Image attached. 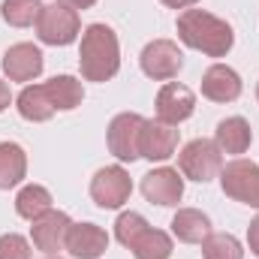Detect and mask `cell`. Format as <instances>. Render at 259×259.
<instances>
[{
	"mask_svg": "<svg viewBox=\"0 0 259 259\" xmlns=\"http://www.w3.org/2000/svg\"><path fill=\"white\" fill-rule=\"evenodd\" d=\"M178 39L208 58H226L229 49L235 46L232 27L205 9H184L178 15Z\"/></svg>",
	"mask_w": 259,
	"mask_h": 259,
	"instance_id": "1",
	"label": "cell"
},
{
	"mask_svg": "<svg viewBox=\"0 0 259 259\" xmlns=\"http://www.w3.org/2000/svg\"><path fill=\"white\" fill-rule=\"evenodd\" d=\"M78 66L84 81H109L121 69V46L109 24H88L81 30Z\"/></svg>",
	"mask_w": 259,
	"mask_h": 259,
	"instance_id": "2",
	"label": "cell"
},
{
	"mask_svg": "<svg viewBox=\"0 0 259 259\" xmlns=\"http://www.w3.org/2000/svg\"><path fill=\"white\" fill-rule=\"evenodd\" d=\"M178 169L184 178L199 181V184H208L220 175L223 169V151L211 142V139H193L181 148L178 154Z\"/></svg>",
	"mask_w": 259,
	"mask_h": 259,
	"instance_id": "3",
	"label": "cell"
},
{
	"mask_svg": "<svg viewBox=\"0 0 259 259\" xmlns=\"http://www.w3.org/2000/svg\"><path fill=\"white\" fill-rule=\"evenodd\" d=\"M33 27H36L39 42H46V46H69L81 33V18H78L75 9H69V6L55 0L52 6H42Z\"/></svg>",
	"mask_w": 259,
	"mask_h": 259,
	"instance_id": "4",
	"label": "cell"
},
{
	"mask_svg": "<svg viewBox=\"0 0 259 259\" xmlns=\"http://www.w3.org/2000/svg\"><path fill=\"white\" fill-rule=\"evenodd\" d=\"M220 187L223 193L241 205L259 208V166L253 160H232L220 169Z\"/></svg>",
	"mask_w": 259,
	"mask_h": 259,
	"instance_id": "5",
	"label": "cell"
},
{
	"mask_svg": "<svg viewBox=\"0 0 259 259\" xmlns=\"http://www.w3.org/2000/svg\"><path fill=\"white\" fill-rule=\"evenodd\" d=\"M139 66L148 78L154 81H169L181 72L184 66V55L178 49V42L172 39H154L142 49V58H139Z\"/></svg>",
	"mask_w": 259,
	"mask_h": 259,
	"instance_id": "6",
	"label": "cell"
},
{
	"mask_svg": "<svg viewBox=\"0 0 259 259\" xmlns=\"http://www.w3.org/2000/svg\"><path fill=\"white\" fill-rule=\"evenodd\" d=\"M130 193H133V181L124 166H106L91 178V199L106 211L121 208L130 199Z\"/></svg>",
	"mask_w": 259,
	"mask_h": 259,
	"instance_id": "7",
	"label": "cell"
},
{
	"mask_svg": "<svg viewBox=\"0 0 259 259\" xmlns=\"http://www.w3.org/2000/svg\"><path fill=\"white\" fill-rule=\"evenodd\" d=\"M145 127V118L136 112H121L112 118V124L106 130V142H109V154H115L121 163L139 160V136Z\"/></svg>",
	"mask_w": 259,
	"mask_h": 259,
	"instance_id": "8",
	"label": "cell"
},
{
	"mask_svg": "<svg viewBox=\"0 0 259 259\" xmlns=\"http://www.w3.org/2000/svg\"><path fill=\"white\" fill-rule=\"evenodd\" d=\"M30 238H33V247L42 250L46 256H58V250H64L66 241V229H69V214L58 211V208H49L46 214H39L36 220H30Z\"/></svg>",
	"mask_w": 259,
	"mask_h": 259,
	"instance_id": "9",
	"label": "cell"
},
{
	"mask_svg": "<svg viewBox=\"0 0 259 259\" xmlns=\"http://www.w3.org/2000/svg\"><path fill=\"white\" fill-rule=\"evenodd\" d=\"M178 151V130L160 118H145V127L139 136V157L151 160V163H163Z\"/></svg>",
	"mask_w": 259,
	"mask_h": 259,
	"instance_id": "10",
	"label": "cell"
},
{
	"mask_svg": "<svg viewBox=\"0 0 259 259\" xmlns=\"http://www.w3.org/2000/svg\"><path fill=\"white\" fill-rule=\"evenodd\" d=\"M142 196L151 202V205H163V208H172L181 202L184 196V178L178 169H154L142 178Z\"/></svg>",
	"mask_w": 259,
	"mask_h": 259,
	"instance_id": "11",
	"label": "cell"
},
{
	"mask_svg": "<svg viewBox=\"0 0 259 259\" xmlns=\"http://www.w3.org/2000/svg\"><path fill=\"white\" fill-rule=\"evenodd\" d=\"M196 112V94L187 84H178V81H166L157 94V118L178 127L181 121H187Z\"/></svg>",
	"mask_w": 259,
	"mask_h": 259,
	"instance_id": "12",
	"label": "cell"
},
{
	"mask_svg": "<svg viewBox=\"0 0 259 259\" xmlns=\"http://www.w3.org/2000/svg\"><path fill=\"white\" fill-rule=\"evenodd\" d=\"M64 250L75 259H100L109 250V235L97 223H69Z\"/></svg>",
	"mask_w": 259,
	"mask_h": 259,
	"instance_id": "13",
	"label": "cell"
},
{
	"mask_svg": "<svg viewBox=\"0 0 259 259\" xmlns=\"http://www.w3.org/2000/svg\"><path fill=\"white\" fill-rule=\"evenodd\" d=\"M42 66H46V58L33 42H15L3 55V72L9 81H33L39 78Z\"/></svg>",
	"mask_w": 259,
	"mask_h": 259,
	"instance_id": "14",
	"label": "cell"
},
{
	"mask_svg": "<svg viewBox=\"0 0 259 259\" xmlns=\"http://www.w3.org/2000/svg\"><path fill=\"white\" fill-rule=\"evenodd\" d=\"M241 75L226 64H214L202 75V97L211 103H235L241 97Z\"/></svg>",
	"mask_w": 259,
	"mask_h": 259,
	"instance_id": "15",
	"label": "cell"
},
{
	"mask_svg": "<svg viewBox=\"0 0 259 259\" xmlns=\"http://www.w3.org/2000/svg\"><path fill=\"white\" fill-rule=\"evenodd\" d=\"M15 109H18V115H21L24 121H33V124L49 121V118L58 112L49 81H42V84H24L21 94L15 97Z\"/></svg>",
	"mask_w": 259,
	"mask_h": 259,
	"instance_id": "16",
	"label": "cell"
},
{
	"mask_svg": "<svg viewBox=\"0 0 259 259\" xmlns=\"http://www.w3.org/2000/svg\"><path fill=\"white\" fill-rule=\"evenodd\" d=\"M253 142V130L250 124L241 118V115H232V118H223L217 130H214V145L223 151V154H244Z\"/></svg>",
	"mask_w": 259,
	"mask_h": 259,
	"instance_id": "17",
	"label": "cell"
},
{
	"mask_svg": "<svg viewBox=\"0 0 259 259\" xmlns=\"http://www.w3.org/2000/svg\"><path fill=\"white\" fill-rule=\"evenodd\" d=\"M172 235L184 244H202L211 235V220L199 208H178L172 217Z\"/></svg>",
	"mask_w": 259,
	"mask_h": 259,
	"instance_id": "18",
	"label": "cell"
},
{
	"mask_svg": "<svg viewBox=\"0 0 259 259\" xmlns=\"http://www.w3.org/2000/svg\"><path fill=\"white\" fill-rule=\"evenodd\" d=\"M27 175V154L15 142H0V190L18 187Z\"/></svg>",
	"mask_w": 259,
	"mask_h": 259,
	"instance_id": "19",
	"label": "cell"
},
{
	"mask_svg": "<svg viewBox=\"0 0 259 259\" xmlns=\"http://www.w3.org/2000/svg\"><path fill=\"white\" fill-rule=\"evenodd\" d=\"M130 250H133L136 259H169L172 256V238H169L163 229L148 226V229L130 244Z\"/></svg>",
	"mask_w": 259,
	"mask_h": 259,
	"instance_id": "20",
	"label": "cell"
},
{
	"mask_svg": "<svg viewBox=\"0 0 259 259\" xmlns=\"http://www.w3.org/2000/svg\"><path fill=\"white\" fill-rule=\"evenodd\" d=\"M49 208H52V193L42 184H27V187H21L18 196H15V211L24 220H36Z\"/></svg>",
	"mask_w": 259,
	"mask_h": 259,
	"instance_id": "21",
	"label": "cell"
},
{
	"mask_svg": "<svg viewBox=\"0 0 259 259\" xmlns=\"http://www.w3.org/2000/svg\"><path fill=\"white\" fill-rule=\"evenodd\" d=\"M49 88H52L58 112H72L84 100V88L75 75H55V78H49Z\"/></svg>",
	"mask_w": 259,
	"mask_h": 259,
	"instance_id": "22",
	"label": "cell"
},
{
	"mask_svg": "<svg viewBox=\"0 0 259 259\" xmlns=\"http://www.w3.org/2000/svg\"><path fill=\"white\" fill-rule=\"evenodd\" d=\"M202 259H244V247L229 232H211L202 241Z\"/></svg>",
	"mask_w": 259,
	"mask_h": 259,
	"instance_id": "23",
	"label": "cell"
},
{
	"mask_svg": "<svg viewBox=\"0 0 259 259\" xmlns=\"http://www.w3.org/2000/svg\"><path fill=\"white\" fill-rule=\"evenodd\" d=\"M42 6H46L42 0H3L0 12L6 18V24H12V27H30V24H36Z\"/></svg>",
	"mask_w": 259,
	"mask_h": 259,
	"instance_id": "24",
	"label": "cell"
},
{
	"mask_svg": "<svg viewBox=\"0 0 259 259\" xmlns=\"http://www.w3.org/2000/svg\"><path fill=\"white\" fill-rule=\"evenodd\" d=\"M145 229H148V220H145L142 214H136V211H124V214L118 217V223H115V238H118L124 247H130Z\"/></svg>",
	"mask_w": 259,
	"mask_h": 259,
	"instance_id": "25",
	"label": "cell"
},
{
	"mask_svg": "<svg viewBox=\"0 0 259 259\" xmlns=\"http://www.w3.org/2000/svg\"><path fill=\"white\" fill-rule=\"evenodd\" d=\"M33 250H30V241L18 232H6L0 235V259H30Z\"/></svg>",
	"mask_w": 259,
	"mask_h": 259,
	"instance_id": "26",
	"label": "cell"
},
{
	"mask_svg": "<svg viewBox=\"0 0 259 259\" xmlns=\"http://www.w3.org/2000/svg\"><path fill=\"white\" fill-rule=\"evenodd\" d=\"M247 244H250V253L259 256V217L247 226Z\"/></svg>",
	"mask_w": 259,
	"mask_h": 259,
	"instance_id": "27",
	"label": "cell"
},
{
	"mask_svg": "<svg viewBox=\"0 0 259 259\" xmlns=\"http://www.w3.org/2000/svg\"><path fill=\"white\" fill-rule=\"evenodd\" d=\"M9 103H12V91H9V84L0 78V112L9 109Z\"/></svg>",
	"mask_w": 259,
	"mask_h": 259,
	"instance_id": "28",
	"label": "cell"
},
{
	"mask_svg": "<svg viewBox=\"0 0 259 259\" xmlns=\"http://www.w3.org/2000/svg\"><path fill=\"white\" fill-rule=\"evenodd\" d=\"M163 6H169V9H190V6H196L199 0H160Z\"/></svg>",
	"mask_w": 259,
	"mask_h": 259,
	"instance_id": "29",
	"label": "cell"
},
{
	"mask_svg": "<svg viewBox=\"0 0 259 259\" xmlns=\"http://www.w3.org/2000/svg\"><path fill=\"white\" fill-rule=\"evenodd\" d=\"M58 3H64V6H69V9H75V12H78V9H91L97 0H58Z\"/></svg>",
	"mask_w": 259,
	"mask_h": 259,
	"instance_id": "30",
	"label": "cell"
},
{
	"mask_svg": "<svg viewBox=\"0 0 259 259\" xmlns=\"http://www.w3.org/2000/svg\"><path fill=\"white\" fill-rule=\"evenodd\" d=\"M256 100H259V81H256Z\"/></svg>",
	"mask_w": 259,
	"mask_h": 259,
	"instance_id": "31",
	"label": "cell"
},
{
	"mask_svg": "<svg viewBox=\"0 0 259 259\" xmlns=\"http://www.w3.org/2000/svg\"><path fill=\"white\" fill-rule=\"evenodd\" d=\"M42 259H61V256H42Z\"/></svg>",
	"mask_w": 259,
	"mask_h": 259,
	"instance_id": "32",
	"label": "cell"
}]
</instances>
